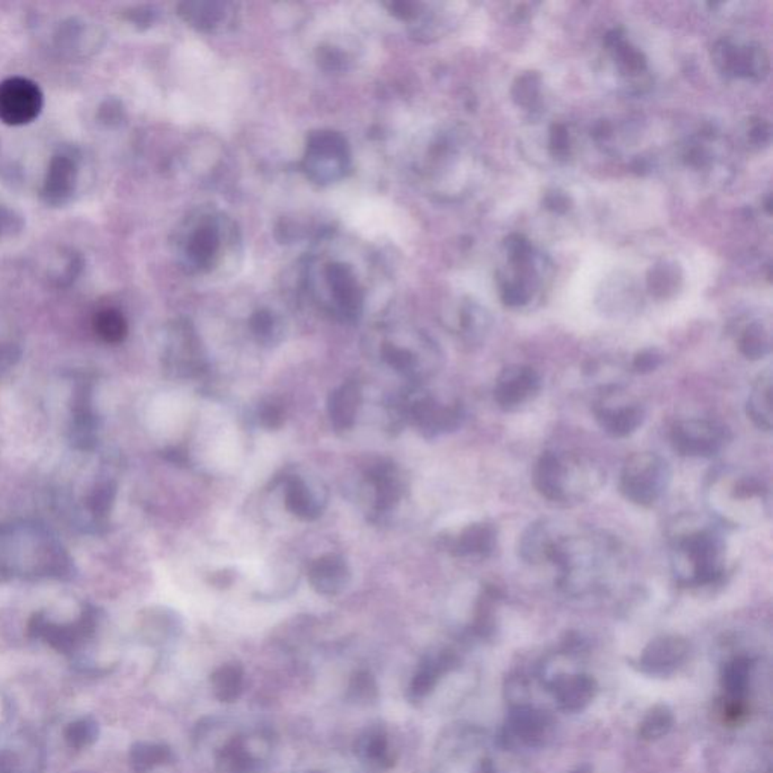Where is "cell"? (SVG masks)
Segmentation results:
<instances>
[{"mask_svg":"<svg viewBox=\"0 0 773 773\" xmlns=\"http://www.w3.org/2000/svg\"><path fill=\"white\" fill-rule=\"evenodd\" d=\"M499 532L494 524L490 521H477L468 524L453 537L449 543V550L457 557H485L493 556L497 548Z\"/></svg>","mask_w":773,"mask_h":773,"instance_id":"obj_17","label":"cell"},{"mask_svg":"<svg viewBox=\"0 0 773 773\" xmlns=\"http://www.w3.org/2000/svg\"><path fill=\"white\" fill-rule=\"evenodd\" d=\"M94 328L97 334L108 343H120L128 335V321L123 313L113 308L100 312L94 319Z\"/></svg>","mask_w":773,"mask_h":773,"instance_id":"obj_38","label":"cell"},{"mask_svg":"<svg viewBox=\"0 0 773 773\" xmlns=\"http://www.w3.org/2000/svg\"><path fill=\"white\" fill-rule=\"evenodd\" d=\"M543 390L541 375L524 364L508 366L495 379L494 401L505 413L521 411L535 402Z\"/></svg>","mask_w":773,"mask_h":773,"instance_id":"obj_9","label":"cell"},{"mask_svg":"<svg viewBox=\"0 0 773 773\" xmlns=\"http://www.w3.org/2000/svg\"><path fill=\"white\" fill-rule=\"evenodd\" d=\"M99 123L113 128L119 126L124 120L123 104L120 103L117 99H106L103 103L100 104L99 112H97Z\"/></svg>","mask_w":773,"mask_h":773,"instance_id":"obj_50","label":"cell"},{"mask_svg":"<svg viewBox=\"0 0 773 773\" xmlns=\"http://www.w3.org/2000/svg\"><path fill=\"white\" fill-rule=\"evenodd\" d=\"M624 41V31L621 28H615L612 31H609L606 33V37H604V43L608 46L609 49L617 48L618 44L623 43Z\"/></svg>","mask_w":773,"mask_h":773,"instance_id":"obj_59","label":"cell"},{"mask_svg":"<svg viewBox=\"0 0 773 773\" xmlns=\"http://www.w3.org/2000/svg\"><path fill=\"white\" fill-rule=\"evenodd\" d=\"M286 506L293 515H297L298 519L312 521L321 517L322 512L325 510V497H321V494L316 490H313L312 485L302 479V477H290L286 485Z\"/></svg>","mask_w":773,"mask_h":773,"instance_id":"obj_22","label":"cell"},{"mask_svg":"<svg viewBox=\"0 0 773 773\" xmlns=\"http://www.w3.org/2000/svg\"><path fill=\"white\" fill-rule=\"evenodd\" d=\"M574 773H591L590 766H580Z\"/></svg>","mask_w":773,"mask_h":773,"instance_id":"obj_61","label":"cell"},{"mask_svg":"<svg viewBox=\"0 0 773 773\" xmlns=\"http://www.w3.org/2000/svg\"><path fill=\"white\" fill-rule=\"evenodd\" d=\"M458 657L453 651L441 650L434 654L424 655L410 683V698L422 699L428 697L440 679L455 670Z\"/></svg>","mask_w":773,"mask_h":773,"instance_id":"obj_21","label":"cell"},{"mask_svg":"<svg viewBox=\"0 0 773 773\" xmlns=\"http://www.w3.org/2000/svg\"><path fill=\"white\" fill-rule=\"evenodd\" d=\"M19 772V761L8 751H0V773Z\"/></svg>","mask_w":773,"mask_h":773,"instance_id":"obj_57","label":"cell"},{"mask_svg":"<svg viewBox=\"0 0 773 773\" xmlns=\"http://www.w3.org/2000/svg\"><path fill=\"white\" fill-rule=\"evenodd\" d=\"M686 162H688L689 165L693 166V168H704V166L710 165L712 156L708 155V151L703 148V147H692L686 153Z\"/></svg>","mask_w":773,"mask_h":773,"instance_id":"obj_55","label":"cell"},{"mask_svg":"<svg viewBox=\"0 0 773 773\" xmlns=\"http://www.w3.org/2000/svg\"><path fill=\"white\" fill-rule=\"evenodd\" d=\"M115 485L111 482H106L103 485H100L97 490L93 493L90 499L91 511L95 515H104L111 510L113 499H115Z\"/></svg>","mask_w":773,"mask_h":773,"instance_id":"obj_49","label":"cell"},{"mask_svg":"<svg viewBox=\"0 0 773 773\" xmlns=\"http://www.w3.org/2000/svg\"><path fill=\"white\" fill-rule=\"evenodd\" d=\"M79 179L77 157L70 151H59L49 162L41 197L49 206H64L75 195Z\"/></svg>","mask_w":773,"mask_h":773,"instance_id":"obj_14","label":"cell"},{"mask_svg":"<svg viewBox=\"0 0 773 773\" xmlns=\"http://www.w3.org/2000/svg\"><path fill=\"white\" fill-rule=\"evenodd\" d=\"M548 146H550L553 156L557 157V159L568 156V153H570V135H568V129H566L565 124H553L552 128H550V141H548Z\"/></svg>","mask_w":773,"mask_h":773,"instance_id":"obj_47","label":"cell"},{"mask_svg":"<svg viewBox=\"0 0 773 773\" xmlns=\"http://www.w3.org/2000/svg\"><path fill=\"white\" fill-rule=\"evenodd\" d=\"M671 565L680 585H717L726 573V546L712 526L686 521L671 533Z\"/></svg>","mask_w":773,"mask_h":773,"instance_id":"obj_2","label":"cell"},{"mask_svg":"<svg viewBox=\"0 0 773 773\" xmlns=\"http://www.w3.org/2000/svg\"><path fill=\"white\" fill-rule=\"evenodd\" d=\"M378 683L369 671H357L351 677L346 699L355 706H369L378 699Z\"/></svg>","mask_w":773,"mask_h":773,"instance_id":"obj_39","label":"cell"},{"mask_svg":"<svg viewBox=\"0 0 773 773\" xmlns=\"http://www.w3.org/2000/svg\"><path fill=\"white\" fill-rule=\"evenodd\" d=\"M186 19L200 28H217L222 20H226V5L221 4H188Z\"/></svg>","mask_w":773,"mask_h":773,"instance_id":"obj_41","label":"cell"},{"mask_svg":"<svg viewBox=\"0 0 773 773\" xmlns=\"http://www.w3.org/2000/svg\"><path fill=\"white\" fill-rule=\"evenodd\" d=\"M725 481H716L712 485L715 490V500H728L726 506L717 511L724 521L737 524V512H745V506L754 508L759 505L763 508L768 497V490L763 482L748 476H725Z\"/></svg>","mask_w":773,"mask_h":773,"instance_id":"obj_12","label":"cell"},{"mask_svg":"<svg viewBox=\"0 0 773 773\" xmlns=\"http://www.w3.org/2000/svg\"><path fill=\"white\" fill-rule=\"evenodd\" d=\"M618 556V543L606 533L566 532L564 529L548 562L556 566L559 588L579 597L606 585L617 568Z\"/></svg>","mask_w":773,"mask_h":773,"instance_id":"obj_1","label":"cell"},{"mask_svg":"<svg viewBox=\"0 0 773 773\" xmlns=\"http://www.w3.org/2000/svg\"><path fill=\"white\" fill-rule=\"evenodd\" d=\"M741 46L731 43L730 40H721L712 50L713 62L722 75L736 77Z\"/></svg>","mask_w":773,"mask_h":773,"instance_id":"obj_42","label":"cell"},{"mask_svg":"<svg viewBox=\"0 0 773 773\" xmlns=\"http://www.w3.org/2000/svg\"><path fill=\"white\" fill-rule=\"evenodd\" d=\"M97 739H99V724L94 717H81L67 726L66 741L70 748L85 750L88 746L94 745Z\"/></svg>","mask_w":773,"mask_h":773,"instance_id":"obj_40","label":"cell"},{"mask_svg":"<svg viewBox=\"0 0 773 773\" xmlns=\"http://www.w3.org/2000/svg\"><path fill=\"white\" fill-rule=\"evenodd\" d=\"M312 292L331 315L342 321H355L363 312L364 289L352 264L324 260L310 269Z\"/></svg>","mask_w":773,"mask_h":773,"instance_id":"obj_4","label":"cell"},{"mask_svg":"<svg viewBox=\"0 0 773 773\" xmlns=\"http://www.w3.org/2000/svg\"><path fill=\"white\" fill-rule=\"evenodd\" d=\"M752 661L746 655L734 657L733 661L726 663L722 674V686L731 701L741 703L745 698L748 689H750L751 672H752Z\"/></svg>","mask_w":773,"mask_h":773,"instance_id":"obj_30","label":"cell"},{"mask_svg":"<svg viewBox=\"0 0 773 773\" xmlns=\"http://www.w3.org/2000/svg\"><path fill=\"white\" fill-rule=\"evenodd\" d=\"M40 86L28 77L14 76L0 82V121L8 126L32 123L43 111Z\"/></svg>","mask_w":773,"mask_h":773,"instance_id":"obj_8","label":"cell"},{"mask_svg":"<svg viewBox=\"0 0 773 773\" xmlns=\"http://www.w3.org/2000/svg\"><path fill=\"white\" fill-rule=\"evenodd\" d=\"M174 761V754L170 746L150 742H138L130 750V763L138 772H147L157 766Z\"/></svg>","mask_w":773,"mask_h":773,"instance_id":"obj_31","label":"cell"},{"mask_svg":"<svg viewBox=\"0 0 773 773\" xmlns=\"http://www.w3.org/2000/svg\"><path fill=\"white\" fill-rule=\"evenodd\" d=\"M260 763L245 737H235L218 751L217 770L219 773H257Z\"/></svg>","mask_w":773,"mask_h":773,"instance_id":"obj_25","label":"cell"},{"mask_svg":"<svg viewBox=\"0 0 773 773\" xmlns=\"http://www.w3.org/2000/svg\"><path fill=\"white\" fill-rule=\"evenodd\" d=\"M543 203L546 209L552 210V212L565 213L570 210L573 201H571L570 197L565 192H562L559 189H555V191H548L544 195Z\"/></svg>","mask_w":773,"mask_h":773,"instance_id":"obj_53","label":"cell"},{"mask_svg":"<svg viewBox=\"0 0 773 773\" xmlns=\"http://www.w3.org/2000/svg\"><path fill=\"white\" fill-rule=\"evenodd\" d=\"M541 82L543 77L538 71H524L515 79L511 95L519 106L526 109H533L539 103L541 95Z\"/></svg>","mask_w":773,"mask_h":773,"instance_id":"obj_37","label":"cell"},{"mask_svg":"<svg viewBox=\"0 0 773 773\" xmlns=\"http://www.w3.org/2000/svg\"><path fill=\"white\" fill-rule=\"evenodd\" d=\"M552 726V717L532 706H517L508 717V731L515 741L526 746L544 745Z\"/></svg>","mask_w":773,"mask_h":773,"instance_id":"obj_18","label":"cell"},{"mask_svg":"<svg viewBox=\"0 0 773 773\" xmlns=\"http://www.w3.org/2000/svg\"><path fill=\"white\" fill-rule=\"evenodd\" d=\"M253 331L259 337L260 342L263 343L272 344L279 342L280 337V324L275 319L274 315L269 312H259L253 317Z\"/></svg>","mask_w":773,"mask_h":773,"instance_id":"obj_45","label":"cell"},{"mask_svg":"<svg viewBox=\"0 0 773 773\" xmlns=\"http://www.w3.org/2000/svg\"><path fill=\"white\" fill-rule=\"evenodd\" d=\"M772 372L760 373L746 401V414L759 430L772 431Z\"/></svg>","mask_w":773,"mask_h":773,"instance_id":"obj_26","label":"cell"},{"mask_svg":"<svg viewBox=\"0 0 773 773\" xmlns=\"http://www.w3.org/2000/svg\"><path fill=\"white\" fill-rule=\"evenodd\" d=\"M730 439V431L712 420H680L671 430L672 449L684 458L716 457Z\"/></svg>","mask_w":773,"mask_h":773,"instance_id":"obj_7","label":"cell"},{"mask_svg":"<svg viewBox=\"0 0 773 773\" xmlns=\"http://www.w3.org/2000/svg\"><path fill=\"white\" fill-rule=\"evenodd\" d=\"M671 481L672 472L665 458L653 452L633 453L624 462L619 490L628 502L651 508L665 497Z\"/></svg>","mask_w":773,"mask_h":773,"instance_id":"obj_5","label":"cell"},{"mask_svg":"<svg viewBox=\"0 0 773 773\" xmlns=\"http://www.w3.org/2000/svg\"><path fill=\"white\" fill-rule=\"evenodd\" d=\"M361 404V386L359 382L350 381L335 388L328 399V415L337 431L352 428Z\"/></svg>","mask_w":773,"mask_h":773,"instance_id":"obj_23","label":"cell"},{"mask_svg":"<svg viewBox=\"0 0 773 773\" xmlns=\"http://www.w3.org/2000/svg\"><path fill=\"white\" fill-rule=\"evenodd\" d=\"M306 773H324V772H319V770H310V772H306Z\"/></svg>","mask_w":773,"mask_h":773,"instance_id":"obj_62","label":"cell"},{"mask_svg":"<svg viewBox=\"0 0 773 773\" xmlns=\"http://www.w3.org/2000/svg\"><path fill=\"white\" fill-rule=\"evenodd\" d=\"M369 481L372 482L378 510H392L399 503L404 494L401 476L392 464H379L370 470Z\"/></svg>","mask_w":773,"mask_h":773,"instance_id":"obj_27","label":"cell"},{"mask_svg":"<svg viewBox=\"0 0 773 773\" xmlns=\"http://www.w3.org/2000/svg\"><path fill=\"white\" fill-rule=\"evenodd\" d=\"M500 297L505 306L511 308H519L530 301L532 289L521 280H512L500 284Z\"/></svg>","mask_w":773,"mask_h":773,"instance_id":"obj_44","label":"cell"},{"mask_svg":"<svg viewBox=\"0 0 773 773\" xmlns=\"http://www.w3.org/2000/svg\"><path fill=\"white\" fill-rule=\"evenodd\" d=\"M23 230V218L13 209L0 204V239L14 236Z\"/></svg>","mask_w":773,"mask_h":773,"instance_id":"obj_52","label":"cell"},{"mask_svg":"<svg viewBox=\"0 0 773 773\" xmlns=\"http://www.w3.org/2000/svg\"><path fill=\"white\" fill-rule=\"evenodd\" d=\"M689 655V644L680 636L655 637L642 653L641 670L650 675L672 674Z\"/></svg>","mask_w":773,"mask_h":773,"instance_id":"obj_15","label":"cell"},{"mask_svg":"<svg viewBox=\"0 0 773 773\" xmlns=\"http://www.w3.org/2000/svg\"><path fill=\"white\" fill-rule=\"evenodd\" d=\"M174 339L173 346H171L170 357H168L170 366L188 377L197 369L201 368L199 346L193 339L192 333H189L188 328H184V326L175 331Z\"/></svg>","mask_w":773,"mask_h":773,"instance_id":"obj_29","label":"cell"},{"mask_svg":"<svg viewBox=\"0 0 773 773\" xmlns=\"http://www.w3.org/2000/svg\"><path fill=\"white\" fill-rule=\"evenodd\" d=\"M683 274L679 264L662 262L653 266L648 274V289L657 298H668L677 292Z\"/></svg>","mask_w":773,"mask_h":773,"instance_id":"obj_33","label":"cell"},{"mask_svg":"<svg viewBox=\"0 0 773 773\" xmlns=\"http://www.w3.org/2000/svg\"><path fill=\"white\" fill-rule=\"evenodd\" d=\"M348 147L335 132H319L307 146V173L319 183L339 180L348 166Z\"/></svg>","mask_w":773,"mask_h":773,"instance_id":"obj_10","label":"cell"},{"mask_svg":"<svg viewBox=\"0 0 773 773\" xmlns=\"http://www.w3.org/2000/svg\"><path fill=\"white\" fill-rule=\"evenodd\" d=\"M555 699L561 710L577 713L585 710L597 693V683L591 675H561L550 684Z\"/></svg>","mask_w":773,"mask_h":773,"instance_id":"obj_19","label":"cell"},{"mask_svg":"<svg viewBox=\"0 0 773 773\" xmlns=\"http://www.w3.org/2000/svg\"><path fill=\"white\" fill-rule=\"evenodd\" d=\"M20 357V351L13 344H0V370L14 364Z\"/></svg>","mask_w":773,"mask_h":773,"instance_id":"obj_56","label":"cell"},{"mask_svg":"<svg viewBox=\"0 0 773 773\" xmlns=\"http://www.w3.org/2000/svg\"><path fill=\"white\" fill-rule=\"evenodd\" d=\"M604 473L594 462L575 453L546 450L538 459L533 485L555 505L582 503L603 485Z\"/></svg>","mask_w":773,"mask_h":773,"instance_id":"obj_3","label":"cell"},{"mask_svg":"<svg viewBox=\"0 0 773 773\" xmlns=\"http://www.w3.org/2000/svg\"><path fill=\"white\" fill-rule=\"evenodd\" d=\"M213 695L221 703H235L245 688V671L239 663H226L210 675Z\"/></svg>","mask_w":773,"mask_h":773,"instance_id":"obj_28","label":"cell"},{"mask_svg":"<svg viewBox=\"0 0 773 773\" xmlns=\"http://www.w3.org/2000/svg\"><path fill=\"white\" fill-rule=\"evenodd\" d=\"M562 532L564 528L561 524L555 523L552 520L535 521L520 538V557L530 565L546 564L550 561L553 548L556 546Z\"/></svg>","mask_w":773,"mask_h":773,"instance_id":"obj_16","label":"cell"},{"mask_svg":"<svg viewBox=\"0 0 773 773\" xmlns=\"http://www.w3.org/2000/svg\"><path fill=\"white\" fill-rule=\"evenodd\" d=\"M491 317L475 302H466L459 312V330L468 340L476 342L485 337L490 330Z\"/></svg>","mask_w":773,"mask_h":773,"instance_id":"obj_35","label":"cell"},{"mask_svg":"<svg viewBox=\"0 0 773 773\" xmlns=\"http://www.w3.org/2000/svg\"><path fill=\"white\" fill-rule=\"evenodd\" d=\"M663 363V355L657 350H644L635 355L632 361L633 372L639 375L654 372Z\"/></svg>","mask_w":773,"mask_h":773,"instance_id":"obj_48","label":"cell"},{"mask_svg":"<svg viewBox=\"0 0 773 773\" xmlns=\"http://www.w3.org/2000/svg\"><path fill=\"white\" fill-rule=\"evenodd\" d=\"M259 422L268 431L280 430L284 423L283 406L274 401L264 402L259 408Z\"/></svg>","mask_w":773,"mask_h":773,"instance_id":"obj_46","label":"cell"},{"mask_svg":"<svg viewBox=\"0 0 773 773\" xmlns=\"http://www.w3.org/2000/svg\"><path fill=\"white\" fill-rule=\"evenodd\" d=\"M411 419L424 437L435 439L461 428L466 413L459 404L446 405L434 397L423 396L411 406Z\"/></svg>","mask_w":773,"mask_h":773,"instance_id":"obj_13","label":"cell"},{"mask_svg":"<svg viewBox=\"0 0 773 773\" xmlns=\"http://www.w3.org/2000/svg\"><path fill=\"white\" fill-rule=\"evenodd\" d=\"M612 123L608 121V120H601V121H597V123L594 124V128H592V133H591V135H592L595 139H608V138L612 137Z\"/></svg>","mask_w":773,"mask_h":773,"instance_id":"obj_58","label":"cell"},{"mask_svg":"<svg viewBox=\"0 0 773 773\" xmlns=\"http://www.w3.org/2000/svg\"><path fill=\"white\" fill-rule=\"evenodd\" d=\"M594 414L600 428L612 439H627L641 428L645 420L644 406L619 397L617 390L606 393L595 404Z\"/></svg>","mask_w":773,"mask_h":773,"instance_id":"obj_11","label":"cell"},{"mask_svg":"<svg viewBox=\"0 0 773 773\" xmlns=\"http://www.w3.org/2000/svg\"><path fill=\"white\" fill-rule=\"evenodd\" d=\"M770 350H772V343H770L769 331L759 322L751 324L742 331L739 337V351L746 360L759 361L766 359L770 354Z\"/></svg>","mask_w":773,"mask_h":773,"instance_id":"obj_34","label":"cell"},{"mask_svg":"<svg viewBox=\"0 0 773 773\" xmlns=\"http://www.w3.org/2000/svg\"><path fill=\"white\" fill-rule=\"evenodd\" d=\"M308 580L319 594L337 595L350 585V566L339 555H325L310 564Z\"/></svg>","mask_w":773,"mask_h":773,"instance_id":"obj_20","label":"cell"},{"mask_svg":"<svg viewBox=\"0 0 773 773\" xmlns=\"http://www.w3.org/2000/svg\"><path fill=\"white\" fill-rule=\"evenodd\" d=\"M612 50H615V58H617L618 64H619L624 73L632 76L645 73L646 58L639 49L633 48L632 44L623 41V43L618 44L617 48H613Z\"/></svg>","mask_w":773,"mask_h":773,"instance_id":"obj_43","label":"cell"},{"mask_svg":"<svg viewBox=\"0 0 773 773\" xmlns=\"http://www.w3.org/2000/svg\"><path fill=\"white\" fill-rule=\"evenodd\" d=\"M57 40L59 48L67 52L82 53L84 49H93V41L97 40V33L85 22L71 19L61 24Z\"/></svg>","mask_w":773,"mask_h":773,"instance_id":"obj_32","label":"cell"},{"mask_svg":"<svg viewBox=\"0 0 773 773\" xmlns=\"http://www.w3.org/2000/svg\"><path fill=\"white\" fill-rule=\"evenodd\" d=\"M633 170H636L637 173H644V171L648 170V164L644 159H637L635 164H633Z\"/></svg>","mask_w":773,"mask_h":773,"instance_id":"obj_60","label":"cell"},{"mask_svg":"<svg viewBox=\"0 0 773 773\" xmlns=\"http://www.w3.org/2000/svg\"><path fill=\"white\" fill-rule=\"evenodd\" d=\"M770 124L764 120H759L755 123L751 124L750 139L754 142L755 146H764L770 139Z\"/></svg>","mask_w":773,"mask_h":773,"instance_id":"obj_54","label":"cell"},{"mask_svg":"<svg viewBox=\"0 0 773 773\" xmlns=\"http://www.w3.org/2000/svg\"><path fill=\"white\" fill-rule=\"evenodd\" d=\"M674 725V715L668 706H655L646 713L639 726V736L644 741H659L670 733Z\"/></svg>","mask_w":773,"mask_h":773,"instance_id":"obj_36","label":"cell"},{"mask_svg":"<svg viewBox=\"0 0 773 773\" xmlns=\"http://www.w3.org/2000/svg\"><path fill=\"white\" fill-rule=\"evenodd\" d=\"M82 262L76 254L67 255L62 262L61 268H55L52 274V280L55 283L70 284L75 281L76 277L81 272Z\"/></svg>","mask_w":773,"mask_h":773,"instance_id":"obj_51","label":"cell"},{"mask_svg":"<svg viewBox=\"0 0 773 773\" xmlns=\"http://www.w3.org/2000/svg\"><path fill=\"white\" fill-rule=\"evenodd\" d=\"M224 231V219L219 217L203 215L188 221L175 242L182 263L199 272L217 266L221 260Z\"/></svg>","mask_w":773,"mask_h":773,"instance_id":"obj_6","label":"cell"},{"mask_svg":"<svg viewBox=\"0 0 773 773\" xmlns=\"http://www.w3.org/2000/svg\"><path fill=\"white\" fill-rule=\"evenodd\" d=\"M355 754L363 763L377 770H386L395 764L386 728L370 726L355 741Z\"/></svg>","mask_w":773,"mask_h":773,"instance_id":"obj_24","label":"cell"}]
</instances>
